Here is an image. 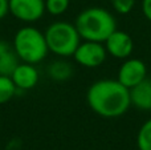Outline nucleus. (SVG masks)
Listing matches in <instances>:
<instances>
[{"instance_id": "2eb2a0df", "label": "nucleus", "mask_w": 151, "mask_h": 150, "mask_svg": "<svg viewBox=\"0 0 151 150\" xmlns=\"http://www.w3.org/2000/svg\"><path fill=\"white\" fill-rule=\"evenodd\" d=\"M70 72H72L70 66H69V64H66V63H56L55 65L52 66V69H50L52 76L57 80L68 79V77L70 76Z\"/></svg>"}, {"instance_id": "4468645a", "label": "nucleus", "mask_w": 151, "mask_h": 150, "mask_svg": "<svg viewBox=\"0 0 151 150\" xmlns=\"http://www.w3.org/2000/svg\"><path fill=\"white\" fill-rule=\"evenodd\" d=\"M69 7V0H45V9L50 15H63Z\"/></svg>"}, {"instance_id": "ddd939ff", "label": "nucleus", "mask_w": 151, "mask_h": 150, "mask_svg": "<svg viewBox=\"0 0 151 150\" xmlns=\"http://www.w3.org/2000/svg\"><path fill=\"white\" fill-rule=\"evenodd\" d=\"M137 146L139 150H151V120L141 126L137 136Z\"/></svg>"}, {"instance_id": "7ed1b4c3", "label": "nucleus", "mask_w": 151, "mask_h": 150, "mask_svg": "<svg viewBox=\"0 0 151 150\" xmlns=\"http://www.w3.org/2000/svg\"><path fill=\"white\" fill-rule=\"evenodd\" d=\"M13 49L19 58L27 64L40 63L49 50L45 35L33 27H24L19 29L13 40Z\"/></svg>"}, {"instance_id": "9b49d317", "label": "nucleus", "mask_w": 151, "mask_h": 150, "mask_svg": "<svg viewBox=\"0 0 151 150\" xmlns=\"http://www.w3.org/2000/svg\"><path fill=\"white\" fill-rule=\"evenodd\" d=\"M17 58L15 49L12 50L7 41L0 40V76H12L19 65Z\"/></svg>"}, {"instance_id": "f8f14e48", "label": "nucleus", "mask_w": 151, "mask_h": 150, "mask_svg": "<svg viewBox=\"0 0 151 150\" xmlns=\"http://www.w3.org/2000/svg\"><path fill=\"white\" fill-rule=\"evenodd\" d=\"M16 90L17 88L9 76H0V104L8 102L15 96Z\"/></svg>"}, {"instance_id": "0eeeda50", "label": "nucleus", "mask_w": 151, "mask_h": 150, "mask_svg": "<svg viewBox=\"0 0 151 150\" xmlns=\"http://www.w3.org/2000/svg\"><path fill=\"white\" fill-rule=\"evenodd\" d=\"M147 68L146 64L139 58H129L121 65L118 71V81L126 88L131 89L146 79Z\"/></svg>"}, {"instance_id": "39448f33", "label": "nucleus", "mask_w": 151, "mask_h": 150, "mask_svg": "<svg viewBox=\"0 0 151 150\" xmlns=\"http://www.w3.org/2000/svg\"><path fill=\"white\" fill-rule=\"evenodd\" d=\"M107 50L101 43L85 41L78 45L74 52V60L86 68H97L106 60Z\"/></svg>"}, {"instance_id": "1a4fd4ad", "label": "nucleus", "mask_w": 151, "mask_h": 150, "mask_svg": "<svg viewBox=\"0 0 151 150\" xmlns=\"http://www.w3.org/2000/svg\"><path fill=\"white\" fill-rule=\"evenodd\" d=\"M11 79L13 80L16 88L21 90L32 89L39 81V73L32 64H19L17 68L12 73Z\"/></svg>"}, {"instance_id": "f3484780", "label": "nucleus", "mask_w": 151, "mask_h": 150, "mask_svg": "<svg viewBox=\"0 0 151 150\" xmlns=\"http://www.w3.org/2000/svg\"><path fill=\"white\" fill-rule=\"evenodd\" d=\"M142 11H143L145 17L151 21V0H143L142 1Z\"/></svg>"}, {"instance_id": "f03ea898", "label": "nucleus", "mask_w": 151, "mask_h": 150, "mask_svg": "<svg viewBox=\"0 0 151 150\" xmlns=\"http://www.w3.org/2000/svg\"><path fill=\"white\" fill-rule=\"evenodd\" d=\"M74 25L82 39L97 43H105L117 29L114 16L107 9L99 7L83 9L77 16Z\"/></svg>"}, {"instance_id": "423d86ee", "label": "nucleus", "mask_w": 151, "mask_h": 150, "mask_svg": "<svg viewBox=\"0 0 151 150\" xmlns=\"http://www.w3.org/2000/svg\"><path fill=\"white\" fill-rule=\"evenodd\" d=\"M45 0H9V12L23 21H36L44 15Z\"/></svg>"}, {"instance_id": "f257e3e1", "label": "nucleus", "mask_w": 151, "mask_h": 150, "mask_svg": "<svg viewBox=\"0 0 151 150\" xmlns=\"http://www.w3.org/2000/svg\"><path fill=\"white\" fill-rule=\"evenodd\" d=\"M88 104L91 110L105 118L121 117L131 105L130 89L118 80H99L88 90Z\"/></svg>"}, {"instance_id": "dca6fc26", "label": "nucleus", "mask_w": 151, "mask_h": 150, "mask_svg": "<svg viewBox=\"0 0 151 150\" xmlns=\"http://www.w3.org/2000/svg\"><path fill=\"white\" fill-rule=\"evenodd\" d=\"M110 1L113 4V8L121 15H127L129 12H131L135 4V0H110Z\"/></svg>"}, {"instance_id": "a211bd4d", "label": "nucleus", "mask_w": 151, "mask_h": 150, "mask_svg": "<svg viewBox=\"0 0 151 150\" xmlns=\"http://www.w3.org/2000/svg\"><path fill=\"white\" fill-rule=\"evenodd\" d=\"M9 11V0H0V19H3Z\"/></svg>"}, {"instance_id": "9d476101", "label": "nucleus", "mask_w": 151, "mask_h": 150, "mask_svg": "<svg viewBox=\"0 0 151 150\" xmlns=\"http://www.w3.org/2000/svg\"><path fill=\"white\" fill-rule=\"evenodd\" d=\"M130 100L135 108L151 110V80L145 79L130 89Z\"/></svg>"}, {"instance_id": "20e7f679", "label": "nucleus", "mask_w": 151, "mask_h": 150, "mask_svg": "<svg viewBox=\"0 0 151 150\" xmlns=\"http://www.w3.org/2000/svg\"><path fill=\"white\" fill-rule=\"evenodd\" d=\"M80 33L73 24L68 21L53 23L45 32L48 49L58 56H73L80 43Z\"/></svg>"}, {"instance_id": "6e6552de", "label": "nucleus", "mask_w": 151, "mask_h": 150, "mask_svg": "<svg viewBox=\"0 0 151 150\" xmlns=\"http://www.w3.org/2000/svg\"><path fill=\"white\" fill-rule=\"evenodd\" d=\"M105 48L107 53L115 58H127L133 53L134 43L129 33L115 29L105 41Z\"/></svg>"}]
</instances>
